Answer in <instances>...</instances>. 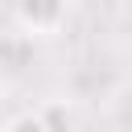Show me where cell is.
Returning a JSON list of instances; mask_svg holds the SVG:
<instances>
[{"instance_id":"4","label":"cell","mask_w":132,"mask_h":132,"mask_svg":"<svg viewBox=\"0 0 132 132\" xmlns=\"http://www.w3.org/2000/svg\"><path fill=\"white\" fill-rule=\"evenodd\" d=\"M0 99H4V82H0Z\"/></svg>"},{"instance_id":"3","label":"cell","mask_w":132,"mask_h":132,"mask_svg":"<svg viewBox=\"0 0 132 132\" xmlns=\"http://www.w3.org/2000/svg\"><path fill=\"white\" fill-rule=\"evenodd\" d=\"M37 124H41V132H66V128L78 124V116H74V107L66 99H45L37 107Z\"/></svg>"},{"instance_id":"1","label":"cell","mask_w":132,"mask_h":132,"mask_svg":"<svg viewBox=\"0 0 132 132\" xmlns=\"http://www.w3.org/2000/svg\"><path fill=\"white\" fill-rule=\"evenodd\" d=\"M16 25L29 37H54L66 25V0H16Z\"/></svg>"},{"instance_id":"2","label":"cell","mask_w":132,"mask_h":132,"mask_svg":"<svg viewBox=\"0 0 132 132\" xmlns=\"http://www.w3.org/2000/svg\"><path fill=\"white\" fill-rule=\"evenodd\" d=\"M33 66V37L21 33H4L0 37V70H25Z\"/></svg>"}]
</instances>
